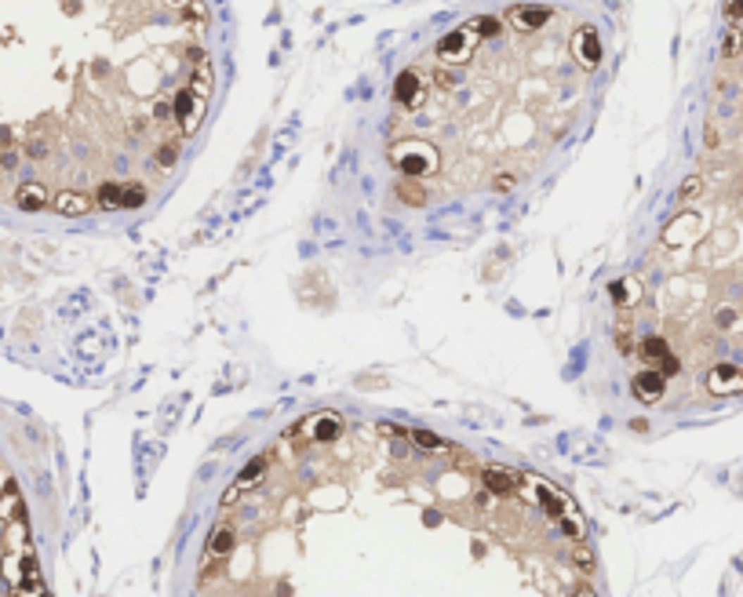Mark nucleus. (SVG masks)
Returning a JSON list of instances; mask_svg holds the SVG:
<instances>
[{
	"instance_id": "f3484780",
	"label": "nucleus",
	"mask_w": 743,
	"mask_h": 597,
	"mask_svg": "<svg viewBox=\"0 0 743 597\" xmlns=\"http://www.w3.org/2000/svg\"><path fill=\"white\" fill-rule=\"evenodd\" d=\"M699 194H704V179L699 175H689L682 186H678V201H696Z\"/></svg>"
},
{
	"instance_id": "f257e3e1",
	"label": "nucleus",
	"mask_w": 743,
	"mask_h": 597,
	"mask_svg": "<svg viewBox=\"0 0 743 597\" xmlns=\"http://www.w3.org/2000/svg\"><path fill=\"white\" fill-rule=\"evenodd\" d=\"M394 161L405 175H423L434 168V149L423 142H401V146H394Z\"/></svg>"
},
{
	"instance_id": "6e6552de",
	"label": "nucleus",
	"mask_w": 743,
	"mask_h": 597,
	"mask_svg": "<svg viewBox=\"0 0 743 597\" xmlns=\"http://www.w3.org/2000/svg\"><path fill=\"white\" fill-rule=\"evenodd\" d=\"M18 517H26V506L18 499V488L8 481V492L0 496V521H18Z\"/></svg>"
},
{
	"instance_id": "393cba45",
	"label": "nucleus",
	"mask_w": 743,
	"mask_h": 597,
	"mask_svg": "<svg viewBox=\"0 0 743 597\" xmlns=\"http://www.w3.org/2000/svg\"><path fill=\"white\" fill-rule=\"evenodd\" d=\"M26 153H30V157H37V161H40V157H48V142L30 139V142H26Z\"/></svg>"
},
{
	"instance_id": "ddd939ff",
	"label": "nucleus",
	"mask_w": 743,
	"mask_h": 597,
	"mask_svg": "<svg viewBox=\"0 0 743 597\" xmlns=\"http://www.w3.org/2000/svg\"><path fill=\"white\" fill-rule=\"evenodd\" d=\"M146 204V186L132 182V186H120V208H142Z\"/></svg>"
},
{
	"instance_id": "7ed1b4c3",
	"label": "nucleus",
	"mask_w": 743,
	"mask_h": 597,
	"mask_svg": "<svg viewBox=\"0 0 743 597\" xmlns=\"http://www.w3.org/2000/svg\"><path fill=\"white\" fill-rule=\"evenodd\" d=\"M481 477H485V488H488L492 496H503V499H506V496L518 492V477H514L511 470H503V466H485Z\"/></svg>"
},
{
	"instance_id": "412c9836",
	"label": "nucleus",
	"mask_w": 743,
	"mask_h": 597,
	"mask_svg": "<svg viewBox=\"0 0 743 597\" xmlns=\"http://www.w3.org/2000/svg\"><path fill=\"white\" fill-rule=\"evenodd\" d=\"M412 437H416L419 448H444V441L437 434H430V430H412Z\"/></svg>"
},
{
	"instance_id": "4be33fe9",
	"label": "nucleus",
	"mask_w": 743,
	"mask_h": 597,
	"mask_svg": "<svg viewBox=\"0 0 743 597\" xmlns=\"http://www.w3.org/2000/svg\"><path fill=\"white\" fill-rule=\"evenodd\" d=\"M514 186H518V175H511V172H503V175L492 179V189H496V194H511Z\"/></svg>"
},
{
	"instance_id": "a211bd4d",
	"label": "nucleus",
	"mask_w": 743,
	"mask_h": 597,
	"mask_svg": "<svg viewBox=\"0 0 743 597\" xmlns=\"http://www.w3.org/2000/svg\"><path fill=\"white\" fill-rule=\"evenodd\" d=\"M263 474H266V455H263V459H251V463L244 466V470H241V477H237V481H241V484H248V481H259Z\"/></svg>"
},
{
	"instance_id": "9d476101",
	"label": "nucleus",
	"mask_w": 743,
	"mask_h": 597,
	"mask_svg": "<svg viewBox=\"0 0 743 597\" xmlns=\"http://www.w3.org/2000/svg\"><path fill=\"white\" fill-rule=\"evenodd\" d=\"M608 295L616 306H627V303H638L642 288H638V281H616V284H608Z\"/></svg>"
},
{
	"instance_id": "1a4fd4ad",
	"label": "nucleus",
	"mask_w": 743,
	"mask_h": 597,
	"mask_svg": "<svg viewBox=\"0 0 743 597\" xmlns=\"http://www.w3.org/2000/svg\"><path fill=\"white\" fill-rule=\"evenodd\" d=\"M175 161H179V139H164L154 149V168L157 172H168V168H175Z\"/></svg>"
},
{
	"instance_id": "bb28decb",
	"label": "nucleus",
	"mask_w": 743,
	"mask_h": 597,
	"mask_svg": "<svg viewBox=\"0 0 743 597\" xmlns=\"http://www.w3.org/2000/svg\"><path fill=\"white\" fill-rule=\"evenodd\" d=\"M15 161H18L15 153H4V157H0V168H4V172H11V168H15Z\"/></svg>"
},
{
	"instance_id": "dca6fc26",
	"label": "nucleus",
	"mask_w": 743,
	"mask_h": 597,
	"mask_svg": "<svg viewBox=\"0 0 743 597\" xmlns=\"http://www.w3.org/2000/svg\"><path fill=\"white\" fill-rule=\"evenodd\" d=\"M642 353H645L649 360H660V357H667V353H670V346H667V339H660V335H649L645 343H642Z\"/></svg>"
},
{
	"instance_id": "423d86ee",
	"label": "nucleus",
	"mask_w": 743,
	"mask_h": 597,
	"mask_svg": "<svg viewBox=\"0 0 743 597\" xmlns=\"http://www.w3.org/2000/svg\"><path fill=\"white\" fill-rule=\"evenodd\" d=\"M667 387V375L663 372H638L634 375V390H638L642 401H660Z\"/></svg>"
},
{
	"instance_id": "f03ea898",
	"label": "nucleus",
	"mask_w": 743,
	"mask_h": 597,
	"mask_svg": "<svg viewBox=\"0 0 743 597\" xmlns=\"http://www.w3.org/2000/svg\"><path fill=\"white\" fill-rule=\"evenodd\" d=\"M707 390L711 394H739L743 390V372L739 368H732V365H718L711 375H707Z\"/></svg>"
},
{
	"instance_id": "a878e982",
	"label": "nucleus",
	"mask_w": 743,
	"mask_h": 597,
	"mask_svg": "<svg viewBox=\"0 0 743 597\" xmlns=\"http://www.w3.org/2000/svg\"><path fill=\"white\" fill-rule=\"evenodd\" d=\"M561 528H565V536H568V539H580V536H583V524H580V521H572V517H561Z\"/></svg>"
},
{
	"instance_id": "2eb2a0df",
	"label": "nucleus",
	"mask_w": 743,
	"mask_h": 597,
	"mask_svg": "<svg viewBox=\"0 0 743 597\" xmlns=\"http://www.w3.org/2000/svg\"><path fill=\"white\" fill-rule=\"evenodd\" d=\"M95 197H99V208H120V186L117 182H102Z\"/></svg>"
},
{
	"instance_id": "f8f14e48",
	"label": "nucleus",
	"mask_w": 743,
	"mask_h": 597,
	"mask_svg": "<svg viewBox=\"0 0 743 597\" xmlns=\"http://www.w3.org/2000/svg\"><path fill=\"white\" fill-rule=\"evenodd\" d=\"M536 496H539V503H543L554 517H565V499H561L550 484H543V481H539V484H536Z\"/></svg>"
},
{
	"instance_id": "20e7f679",
	"label": "nucleus",
	"mask_w": 743,
	"mask_h": 597,
	"mask_svg": "<svg viewBox=\"0 0 743 597\" xmlns=\"http://www.w3.org/2000/svg\"><path fill=\"white\" fill-rule=\"evenodd\" d=\"M51 208L58 211V215L77 219V215H84V211L92 208V201L84 197V194H77V189H62V194H55V197H51Z\"/></svg>"
},
{
	"instance_id": "5701e85b",
	"label": "nucleus",
	"mask_w": 743,
	"mask_h": 597,
	"mask_svg": "<svg viewBox=\"0 0 743 597\" xmlns=\"http://www.w3.org/2000/svg\"><path fill=\"white\" fill-rule=\"evenodd\" d=\"M241 492H244V484H241V481H233V484L226 488V492H223V499H219V506H223V510H226V506H233V503H237V499H241Z\"/></svg>"
},
{
	"instance_id": "aec40b11",
	"label": "nucleus",
	"mask_w": 743,
	"mask_h": 597,
	"mask_svg": "<svg viewBox=\"0 0 743 597\" xmlns=\"http://www.w3.org/2000/svg\"><path fill=\"white\" fill-rule=\"evenodd\" d=\"M572 565H580V568H583V572H590V568H594V550H590V546H583V543H580V546H576V550H572Z\"/></svg>"
},
{
	"instance_id": "9b49d317",
	"label": "nucleus",
	"mask_w": 743,
	"mask_h": 597,
	"mask_svg": "<svg viewBox=\"0 0 743 597\" xmlns=\"http://www.w3.org/2000/svg\"><path fill=\"white\" fill-rule=\"evenodd\" d=\"M397 197L405 201V204H412V208H423V204H427V197H430V194H427V189H423L419 182L405 179V182H397Z\"/></svg>"
},
{
	"instance_id": "6ab92c4d",
	"label": "nucleus",
	"mask_w": 743,
	"mask_h": 597,
	"mask_svg": "<svg viewBox=\"0 0 743 597\" xmlns=\"http://www.w3.org/2000/svg\"><path fill=\"white\" fill-rule=\"evenodd\" d=\"M704 146H707V149H718V146H721V127H718V117H707V124H704Z\"/></svg>"
},
{
	"instance_id": "39448f33",
	"label": "nucleus",
	"mask_w": 743,
	"mask_h": 597,
	"mask_svg": "<svg viewBox=\"0 0 743 597\" xmlns=\"http://www.w3.org/2000/svg\"><path fill=\"white\" fill-rule=\"evenodd\" d=\"M15 204L23 211H40V208H48V189L40 182H23L15 189Z\"/></svg>"
},
{
	"instance_id": "0eeeda50",
	"label": "nucleus",
	"mask_w": 743,
	"mask_h": 597,
	"mask_svg": "<svg viewBox=\"0 0 743 597\" xmlns=\"http://www.w3.org/2000/svg\"><path fill=\"white\" fill-rule=\"evenodd\" d=\"M233 543H237V536H233V524H219L216 532H211V539H208V558H226V553L233 550Z\"/></svg>"
},
{
	"instance_id": "4468645a",
	"label": "nucleus",
	"mask_w": 743,
	"mask_h": 597,
	"mask_svg": "<svg viewBox=\"0 0 743 597\" xmlns=\"http://www.w3.org/2000/svg\"><path fill=\"white\" fill-rule=\"evenodd\" d=\"M339 430H343V422L335 415H321V422H317V430H313V441H335Z\"/></svg>"
},
{
	"instance_id": "b1692460",
	"label": "nucleus",
	"mask_w": 743,
	"mask_h": 597,
	"mask_svg": "<svg viewBox=\"0 0 743 597\" xmlns=\"http://www.w3.org/2000/svg\"><path fill=\"white\" fill-rule=\"evenodd\" d=\"M616 350H620V353H630L634 350V339H630L627 325H620V332H616Z\"/></svg>"
}]
</instances>
